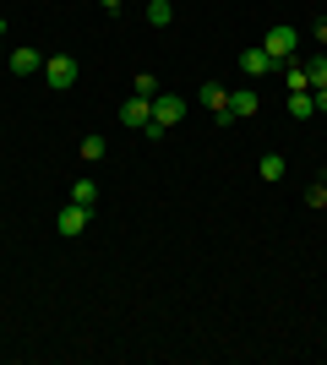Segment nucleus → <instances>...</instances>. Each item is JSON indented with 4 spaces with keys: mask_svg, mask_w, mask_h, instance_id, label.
<instances>
[{
    "mask_svg": "<svg viewBox=\"0 0 327 365\" xmlns=\"http://www.w3.org/2000/svg\"><path fill=\"white\" fill-rule=\"evenodd\" d=\"M88 224H93V207H82V202H66L61 213H55V235H66V240L88 235Z\"/></svg>",
    "mask_w": 327,
    "mask_h": 365,
    "instance_id": "f257e3e1",
    "label": "nucleus"
},
{
    "mask_svg": "<svg viewBox=\"0 0 327 365\" xmlns=\"http://www.w3.org/2000/svg\"><path fill=\"white\" fill-rule=\"evenodd\" d=\"M186 98H180V93H158V98H153V125H158V131H175V125H180V120H186Z\"/></svg>",
    "mask_w": 327,
    "mask_h": 365,
    "instance_id": "f03ea898",
    "label": "nucleus"
},
{
    "mask_svg": "<svg viewBox=\"0 0 327 365\" xmlns=\"http://www.w3.org/2000/svg\"><path fill=\"white\" fill-rule=\"evenodd\" d=\"M295 44H300V33L289 28V22H279V28H267V38H262V49L273 55V61H295Z\"/></svg>",
    "mask_w": 327,
    "mask_h": 365,
    "instance_id": "7ed1b4c3",
    "label": "nucleus"
},
{
    "mask_svg": "<svg viewBox=\"0 0 327 365\" xmlns=\"http://www.w3.org/2000/svg\"><path fill=\"white\" fill-rule=\"evenodd\" d=\"M44 82L49 88H71L77 82V55H44Z\"/></svg>",
    "mask_w": 327,
    "mask_h": 365,
    "instance_id": "20e7f679",
    "label": "nucleus"
},
{
    "mask_svg": "<svg viewBox=\"0 0 327 365\" xmlns=\"http://www.w3.org/2000/svg\"><path fill=\"white\" fill-rule=\"evenodd\" d=\"M147 120H153V98H120V125H131V131H147Z\"/></svg>",
    "mask_w": 327,
    "mask_h": 365,
    "instance_id": "39448f33",
    "label": "nucleus"
},
{
    "mask_svg": "<svg viewBox=\"0 0 327 365\" xmlns=\"http://www.w3.org/2000/svg\"><path fill=\"white\" fill-rule=\"evenodd\" d=\"M256 109H262L256 88H229V120H256Z\"/></svg>",
    "mask_w": 327,
    "mask_h": 365,
    "instance_id": "423d86ee",
    "label": "nucleus"
},
{
    "mask_svg": "<svg viewBox=\"0 0 327 365\" xmlns=\"http://www.w3.org/2000/svg\"><path fill=\"white\" fill-rule=\"evenodd\" d=\"M240 71H246V76H273V71H279V61H273L262 44H251V49H240Z\"/></svg>",
    "mask_w": 327,
    "mask_h": 365,
    "instance_id": "0eeeda50",
    "label": "nucleus"
},
{
    "mask_svg": "<svg viewBox=\"0 0 327 365\" xmlns=\"http://www.w3.org/2000/svg\"><path fill=\"white\" fill-rule=\"evenodd\" d=\"M6 66H11L16 76H33V71H44V55H38L33 44H16L11 55H6Z\"/></svg>",
    "mask_w": 327,
    "mask_h": 365,
    "instance_id": "6e6552de",
    "label": "nucleus"
},
{
    "mask_svg": "<svg viewBox=\"0 0 327 365\" xmlns=\"http://www.w3.org/2000/svg\"><path fill=\"white\" fill-rule=\"evenodd\" d=\"M202 104L213 109V120H218V125H234V120H229V88L207 82V88H202Z\"/></svg>",
    "mask_w": 327,
    "mask_h": 365,
    "instance_id": "1a4fd4ad",
    "label": "nucleus"
},
{
    "mask_svg": "<svg viewBox=\"0 0 327 365\" xmlns=\"http://www.w3.org/2000/svg\"><path fill=\"white\" fill-rule=\"evenodd\" d=\"M256 175H262V180H267V185H279V180H284V175H289V164H284V153H267L262 164H256Z\"/></svg>",
    "mask_w": 327,
    "mask_h": 365,
    "instance_id": "9d476101",
    "label": "nucleus"
},
{
    "mask_svg": "<svg viewBox=\"0 0 327 365\" xmlns=\"http://www.w3.org/2000/svg\"><path fill=\"white\" fill-rule=\"evenodd\" d=\"M71 202H82V207H93V202H98V180L77 175V180H71Z\"/></svg>",
    "mask_w": 327,
    "mask_h": 365,
    "instance_id": "9b49d317",
    "label": "nucleus"
},
{
    "mask_svg": "<svg viewBox=\"0 0 327 365\" xmlns=\"http://www.w3.org/2000/svg\"><path fill=\"white\" fill-rule=\"evenodd\" d=\"M147 22H153V28H170L175 22V0H147Z\"/></svg>",
    "mask_w": 327,
    "mask_h": 365,
    "instance_id": "f8f14e48",
    "label": "nucleus"
},
{
    "mask_svg": "<svg viewBox=\"0 0 327 365\" xmlns=\"http://www.w3.org/2000/svg\"><path fill=\"white\" fill-rule=\"evenodd\" d=\"M131 93H137V98H158V93H164V82H158L153 71H137V82H131Z\"/></svg>",
    "mask_w": 327,
    "mask_h": 365,
    "instance_id": "ddd939ff",
    "label": "nucleus"
},
{
    "mask_svg": "<svg viewBox=\"0 0 327 365\" xmlns=\"http://www.w3.org/2000/svg\"><path fill=\"white\" fill-rule=\"evenodd\" d=\"M306 66V82L311 88H327V55H311V61H300Z\"/></svg>",
    "mask_w": 327,
    "mask_h": 365,
    "instance_id": "4468645a",
    "label": "nucleus"
},
{
    "mask_svg": "<svg viewBox=\"0 0 327 365\" xmlns=\"http://www.w3.org/2000/svg\"><path fill=\"white\" fill-rule=\"evenodd\" d=\"M289 115H295V120H311V115H316V104H311V88H306V93H289Z\"/></svg>",
    "mask_w": 327,
    "mask_h": 365,
    "instance_id": "2eb2a0df",
    "label": "nucleus"
},
{
    "mask_svg": "<svg viewBox=\"0 0 327 365\" xmlns=\"http://www.w3.org/2000/svg\"><path fill=\"white\" fill-rule=\"evenodd\" d=\"M104 153H109V142H104V137H82V158H88V164H98Z\"/></svg>",
    "mask_w": 327,
    "mask_h": 365,
    "instance_id": "dca6fc26",
    "label": "nucleus"
},
{
    "mask_svg": "<svg viewBox=\"0 0 327 365\" xmlns=\"http://www.w3.org/2000/svg\"><path fill=\"white\" fill-rule=\"evenodd\" d=\"M306 207H327V180H311V185H306Z\"/></svg>",
    "mask_w": 327,
    "mask_h": 365,
    "instance_id": "f3484780",
    "label": "nucleus"
},
{
    "mask_svg": "<svg viewBox=\"0 0 327 365\" xmlns=\"http://www.w3.org/2000/svg\"><path fill=\"white\" fill-rule=\"evenodd\" d=\"M311 38H316V44H327V16H316V22H311Z\"/></svg>",
    "mask_w": 327,
    "mask_h": 365,
    "instance_id": "a211bd4d",
    "label": "nucleus"
},
{
    "mask_svg": "<svg viewBox=\"0 0 327 365\" xmlns=\"http://www.w3.org/2000/svg\"><path fill=\"white\" fill-rule=\"evenodd\" d=\"M311 104H316V115H327V88H311Z\"/></svg>",
    "mask_w": 327,
    "mask_h": 365,
    "instance_id": "6ab92c4d",
    "label": "nucleus"
},
{
    "mask_svg": "<svg viewBox=\"0 0 327 365\" xmlns=\"http://www.w3.org/2000/svg\"><path fill=\"white\" fill-rule=\"evenodd\" d=\"M6 55H11V49H6V16H0V61H6Z\"/></svg>",
    "mask_w": 327,
    "mask_h": 365,
    "instance_id": "aec40b11",
    "label": "nucleus"
},
{
    "mask_svg": "<svg viewBox=\"0 0 327 365\" xmlns=\"http://www.w3.org/2000/svg\"><path fill=\"white\" fill-rule=\"evenodd\" d=\"M98 6H104V11H120V6H125V0H98Z\"/></svg>",
    "mask_w": 327,
    "mask_h": 365,
    "instance_id": "412c9836",
    "label": "nucleus"
}]
</instances>
